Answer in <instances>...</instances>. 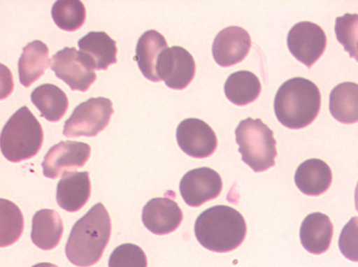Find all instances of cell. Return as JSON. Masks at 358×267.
I'll list each match as a JSON object with an SVG mask.
<instances>
[{"label": "cell", "mask_w": 358, "mask_h": 267, "mask_svg": "<svg viewBox=\"0 0 358 267\" xmlns=\"http://www.w3.org/2000/svg\"><path fill=\"white\" fill-rule=\"evenodd\" d=\"M329 111L339 122H357L358 84L344 82L334 87L329 95Z\"/></svg>", "instance_id": "23"}, {"label": "cell", "mask_w": 358, "mask_h": 267, "mask_svg": "<svg viewBox=\"0 0 358 267\" xmlns=\"http://www.w3.org/2000/svg\"><path fill=\"white\" fill-rule=\"evenodd\" d=\"M196 64L192 55L184 48L172 46L163 50L159 56L157 73L159 80L173 89H183L192 80Z\"/></svg>", "instance_id": "9"}, {"label": "cell", "mask_w": 358, "mask_h": 267, "mask_svg": "<svg viewBox=\"0 0 358 267\" xmlns=\"http://www.w3.org/2000/svg\"><path fill=\"white\" fill-rule=\"evenodd\" d=\"M147 257L136 245L124 243L114 249L109 257L108 267H147Z\"/></svg>", "instance_id": "28"}, {"label": "cell", "mask_w": 358, "mask_h": 267, "mask_svg": "<svg viewBox=\"0 0 358 267\" xmlns=\"http://www.w3.org/2000/svg\"><path fill=\"white\" fill-rule=\"evenodd\" d=\"M112 101L106 97H91L77 106L65 121L66 137L96 136L108 124L113 113Z\"/></svg>", "instance_id": "6"}, {"label": "cell", "mask_w": 358, "mask_h": 267, "mask_svg": "<svg viewBox=\"0 0 358 267\" xmlns=\"http://www.w3.org/2000/svg\"><path fill=\"white\" fill-rule=\"evenodd\" d=\"M334 226L329 217L322 212L308 215L303 220L299 231L301 243L308 252L320 254L329 248Z\"/></svg>", "instance_id": "17"}, {"label": "cell", "mask_w": 358, "mask_h": 267, "mask_svg": "<svg viewBox=\"0 0 358 267\" xmlns=\"http://www.w3.org/2000/svg\"><path fill=\"white\" fill-rule=\"evenodd\" d=\"M111 233L110 215L101 203L93 205L73 226L65 253L69 261L79 267H89L102 257Z\"/></svg>", "instance_id": "1"}, {"label": "cell", "mask_w": 358, "mask_h": 267, "mask_svg": "<svg viewBox=\"0 0 358 267\" xmlns=\"http://www.w3.org/2000/svg\"><path fill=\"white\" fill-rule=\"evenodd\" d=\"M91 147L86 143L66 140L51 147L41 163L43 175L56 179L66 172L83 167L88 160Z\"/></svg>", "instance_id": "8"}, {"label": "cell", "mask_w": 358, "mask_h": 267, "mask_svg": "<svg viewBox=\"0 0 358 267\" xmlns=\"http://www.w3.org/2000/svg\"><path fill=\"white\" fill-rule=\"evenodd\" d=\"M49 50L46 44L34 40L22 48L17 66L19 80L25 87L36 81L50 64Z\"/></svg>", "instance_id": "21"}, {"label": "cell", "mask_w": 358, "mask_h": 267, "mask_svg": "<svg viewBox=\"0 0 358 267\" xmlns=\"http://www.w3.org/2000/svg\"><path fill=\"white\" fill-rule=\"evenodd\" d=\"M51 15L59 29L66 31H74L84 24L86 10L81 1L59 0L53 3Z\"/></svg>", "instance_id": "25"}, {"label": "cell", "mask_w": 358, "mask_h": 267, "mask_svg": "<svg viewBox=\"0 0 358 267\" xmlns=\"http://www.w3.org/2000/svg\"><path fill=\"white\" fill-rule=\"evenodd\" d=\"M294 182L304 194L319 196L324 193L331 184V170L324 161L316 158L309 159L297 167Z\"/></svg>", "instance_id": "18"}, {"label": "cell", "mask_w": 358, "mask_h": 267, "mask_svg": "<svg viewBox=\"0 0 358 267\" xmlns=\"http://www.w3.org/2000/svg\"><path fill=\"white\" fill-rule=\"evenodd\" d=\"M355 205L357 211L358 212V182L357 184L355 190Z\"/></svg>", "instance_id": "31"}, {"label": "cell", "mask_w": 358, "mask_h": 267, "mask_svg": "<svg viewBox=\"0 0 358 267\" xmlns=\"http://www.w3.org/2000/svg\"><path fill=\"white\" fill-rule=\"evenodd\" d=\"M63 231L62 218L55 210H39L32 217L31 239L41 250H50L58 245Z\"/></svg>", "instance_id": "20"}, {"label": "cell", "mask_w": 358, "mask_h": 267, "mask_svg": "<svg viewBox=\"0 0 358 267\" xmlns=\"http://www.w3.org/2000/svg\"><path fill=\"white\" fill-rule=\"evenodd\" d=\"M287 43L291 54L310 68L324 52L327 36L318 24L308 21L299 22L289 29Z\"/></svg>", "instance_id": "7"}, {"label": "cell", "mask_w": 358, "mask_h": 267, "mask_svg": "<svg viewBox=\"0 0 358 267\" xmlns=\"http://www.w3.org/2000/svg\"><path fill=\"white\" fill-rule=\"evenodd\" d=\"M0 211V245L3 247L13 245L20 238L24 228V219L20 208L7 199H1Z\"/></svg>", "instance_id": "26"}, {"label": "cell", "mask_w": 358, "mask_h": 267, "mask_svg": "<svg viewBox=\"0 0 358 267\" xmlns=\"http://www.w3.org/2000/svg\"><path fill=\"white\" fill-rule=\"evenodd\" d=\"M91 194L88 171L64 173L57 185V204L67 212L80 210L87 202Z\"/></svg>", "instance_id": "16"}, {"label": "cell", "mask_w": 358, "mask_h": 267, "mask_svg": "<svg viewBox=\"0 0 358 267\" xmlns=\"http://www.w3.org/2000/svg\"><path fill=\"white\" fill-rule=\"evenodd\" d=\"M31 101L40 111L41 117L51 122L59 121L69 106L65 92L50 83L36 87L31 93Z\"/></svg>", "instance_id": "22"}, {"label": "cell", "mask_w": 358, "mask_h": 267, "mask_svg": "<svg viewBox=\"0 0 358 267\" xmlns=\"http://www.w3.org/2000/svg\"><path fill=\"white\" fill-rule=\"evenodd\" d=\"M321 94L317 86L301 77L292 78L278 88L274 99V111L278 120L292 129L304 128L317 116Z\"/></svg>", "instance_id": "3"}, {"label": "cell", "mask_w": 358, "mask_h": 267, "mask_svg": "<svg viewBox=\"0 0 358 267\" xmlns=\"http://www.w3.org/2000/svg\"><path fill=\"white\" fill-rule=\"evenodd\" d=\"M31 267H59V266L55 264H51V263L42 262V263L36 264L32 266Z\"/></svg>", "instance_id": "30"}, {"label": "cell", "mask_w": 358, "mask_h": 267, "mask_svg": "<svg viewBox=\"0 0 358 267\" xmlns=\"http://www.w3.org/2000/svg\"><path fill=\"white\" fill-rule=\"evenodd\" d=\"M251 47L248 32L238 26H229L216 35L212 45V54L215 62L223 67L241 62Z\"/></svg>", "instance_id": "13"}, {"label": "cell", "mask_w": 358, "mask_h": 267, "mask_svg": "<svg viewBox=\"0 0 358 267\" xmlns=\"http://www.w3.org/2000/svg\"><path fill=\"white\" fill-rule=\"evenodd\" d=\"M247 232L245 221L236 209L224 205L210 207L203 211L194 224L199 243L215 252H227L243 243Z\"/></svg>", "instance_id": "2"}, {"label": "cell", "mask_w": 358, "mask_h": 267, "mask_svg": "<svg viewBox=\"0 0 358 267\" xmlns=\"http://www.w3.org/2000/svg\"><path fill=\"white\" fill-rule=\"evenodd\" d=\"M261 90L262 86L257 76L245 70L230 74L224 85L226 97L237 106L253 102L259 96Z\"/></svg>", "instance_id": "24"}, {"label": "cell", "mask_w": 358, "mask_h": 267, "mask_svg": "<svg viewBox=\"0 0 358 267\" xmlns=\"http://www.w3.org/2000/svg\"><path fill=\"white\" fill-rule=\"evenodd\" d=\"M182 220L181 209L169 197L153 198L143 208L142 222L154 234L164 235L173 232Z\"/></svg>", "instance_id": "15"}, {"label": "cell", "mask_w": 358, "mask_h": 267, "mask_svg": "<svg viewBox=\"0 0 358 267\" xmlns=\"http://www.w3.org/2000/svg\"><path fill=\"white\" fill-rule=\"evenodd\" d=\"M43 141L41 124L26 106L20 107L4 124L1 134V153L9 161L17 163L34 157Z\"/></svg>", "instance_id": "4"}, {"label": "cell", "mask_w": 358, "mask_h": 267, "mask_svg": "<svg viewBox=\"0 0 358 267\" xmlns=\"http://www.w3.org/2000/svg\"><path fill=\"white\" fill-rule=\"evenodd\" d=\"M338 247L345 258L358 262V217H352L342 229Z\"/></svg>", "instance_id": "29"}, {"label": "cell", "mask_w": 358, "mask_h": 267, "mask_svg": "<svg viewBox=\"0 0 358 267\" xmlns=\"http://www.w3.org/2000/svg\"><path fill=\"white\" fill-rule=\"evenodd\" d=\"M80 57L92 70H107L116 64V41L105 31H90L78 41Z\"/></svg>", "instance_id": "14"}, {"label": "cell", "mask_w": 358, "mask_h": 267, "mask_svg": "<svg viewBox=\"0 0 358 267\" xmlns=\"http://www.w3.org/2000/svg\"><path fill=\"white\" fill-rule=\"evenodd\" d=\"M222 188L220 175L209 167L189 171L183 175L179 185L183 200L192 207H199L215 199L220 194Z\"/></svg>", "instance_id": "12"}, {"label": "cell", "mask_w": 358, "mask_h": 267, "mask_svg": "<svg viewBox=\"0 0 358 267\" xmlns=\"http://www.w3.org/2000/svg\"><path fill=\"white\" fill-rule=\"evenodd\" d=\"M50 67L55 75L65 82L71 90L86 92L96 79L75 47H64L53 55Z\"/></svg>", "instance_id": "10"}, {"label": "cell", "mask_w": 358, "mask_h": 267, "mask_svg": "<svg viewBox=\"0 0 358 267\" xmlns=\"http://www.w3.org/2000/svg\"><path fill=\"white\" fill-rule=\"evenodd\" d=\"M241 159L255 172L264 171L275 165L276 141L273 131L262 120L248 117L235 129Z\"/></svg>", "instance_id": "5"}, {"label": "cell", "mask_w": 358, "mask_h": 267, "mask_svg": "<svg viewBox=\"0 0 358 267\" xmlns=\"http://www.w3.org/2000/svg\"><path fill=\"white\" fill-rule=\"evenodd\" d=\"M176 140L180 148L194 158H206L217 148V139L213 129L198 118H186L176 129Z\"/></svg>", "instance_id": "11"}, {"label": "cell", "mask_w": 358, "mask_h": 267, "mask_svg": "<svg viewBox=\"0 0 358 267\" xmlns=\"http://www.w3.org/2000/svg\"><path fill=\"white\" fill-rule=\"evenodd\" d=\"M167 48L168 44L164 36L155 29L145 31L139 37L134 59L148 80L160 81L157 73V65L162 52Z\"/></svg>", "instance_id": "19"}, {"label": "cell", "mask_w": 358, "mask_h": 267, "mask_svg": "<svg viewBox=\"0 0 358 267\" xmlns=\"http://www.w3.org/2000/svg\"><path fill=\"white\" fill-rule=\"evenodd\" d=\"M334 30L337 41L358 62V14L345 13L336 17Z\"/></svg>", "instance_id": "27"}]
</instances>
